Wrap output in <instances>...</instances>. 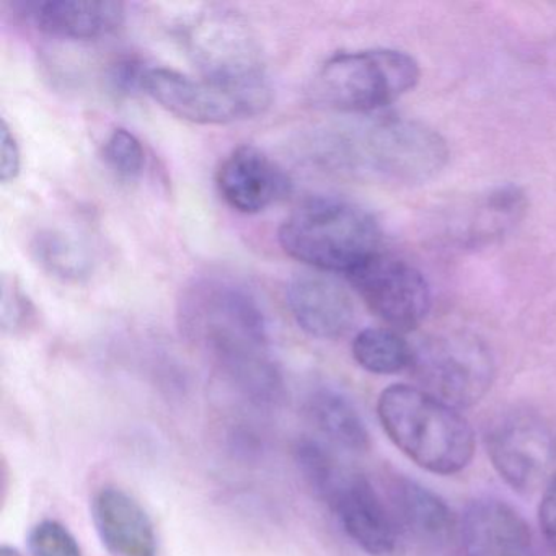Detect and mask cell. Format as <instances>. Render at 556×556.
Here are the masks:
<instances>
[{
    "mask_svg": "<svg viewBox=\"0 0 556 556\" xmlns=\"http://www.w3.org/2000/svg\"><path fill=\"white\" fill-rule=\"evenodd\" d=\"M178 315L188 340L253 405L281 402L285 383L269 354L265 314L245 286L226 278L198 279L185 289Z\"/></svg>",
    "mask_w": 556,
    "mask_h": 556,
    "instance_id": "6da1fadb",
    "label": "cell"
},
{
    "mask_svg": "<svg viewBox=\"0 0 556 556\" xmlns=\"http://www.w3.org/2000/svg\"><path fill=\"white\" fill-rule=\"evenodd\" d=\"M377 415L390 441L432 473H458L473 458L475 435L467 419L419 387H387Z\"/></svg>",
    "mask_w": 556,
    "mask_h": 556,
    "instance_id": "7a4b0ae2",
    "label": "cell"
},
{
    "mask_svg": "<svg viewBox=\"0 0 556 556\" xmlns=\"http://www.w3.org/2000/svg\"><path fill=\"white\" fill-rule=\"evenodd\" d=\"M282 250L298 262L350 276L380 253L382 230L372 214L340 198H312L279 227Z\"/></svg>",
    "mask_w": 556,
    "mask_h": 556,
    "instance_id": "3957f363",
    "label": "cell"
},
{
    "mask_svg": "<svg viewBox=\"0 0 556 556\" xmlns=\"http://www.w3.org/2000/svg\"><path fill=\"white\" fill-rule=\"evenodd\" d=\"M333 149V161L350 174L395 185L428 181L448 159L442 136L409 119H377L354 126Z\"/></svg>",
    "mask_w": 556,
    "mask_h": 556,
    "instance_id": "277c9868",
    "label": "cell"
},
{
    "mask_svg": "<svg viewBox=\"0 0 556 556\" xmlns=\"http://www.w3.org/2000/svg\"><path fill=\"white\" fill-rule=\"evenodd\" d=\"M419 66L393 50L354 51L330 58L315 77V99L343 113H372L415 89Z\"/></svg>",
    "mask_w": 556,
    "mask_h": 556,
    "instance_id": "5b68a950",
    "label": "cell"
},
{
    "mask_svg": "<svg viewBox=\"0 0 556 556\" xmlns=\"http://www.w3.org/2000/svg\"><path fill=\"white\" fill-rule=\"evenodd\" d=\"M162 109L198 125H226L252 118L268 109L271 87H237L217 80L194 79L165 67H146L141 84Z\"/></svg>",
    "mask_w": 556,
    "mask_h": 556,
    "instance_id": "8992f818",
    "label": "cell"
},
{
    "mask_svg": "<svg viewBox=\"0 0 556 556\" xmlns=\"http://www.w3.org/2000/svg\"><path fill=\"white\" fill-rule=\"evenodd\" d=\"M181 37L206 79L237 87L269 84L256 41L232 12L206 9L181 27Z\"/></svg>",
    "mask_w": 556,
    "mask_h": 556,
    "instance_id": "52a82bcc",
    "label": "cell"
},
{
    "mask_svg": "<svg viewBox=\"0 0 556 556\" xmlns=\"http://www.w3.org/2000/svg\"><path fill=\"white\" fill-rule=\"evenodd\" d=\"M419 389L460 409L480 402L493 383V359L468 337H438L413 350L412 367Z\"/></svg>",
    "mask_w": 556,
    "mask_h": 556,
    "instance_id": "ba28073f",
    "label": "cell"
},
{
    "mask_svg": "<svg viewBox=\"0 0 556 556\" xmlns=\"http://www.w3.org/2000/svg\"><path fill=\"white\" fill-rule=\"evenodd\" d=\"M491 464L517 493H532L553 477L556 434L533 412L516 409L500 416L486 434Z\"/></svg>",
    "mask_w": 556,
    "mask_h": 556,
    "instance_id": "9c48e42d",
    "label": "cell"
},
{
    "mask_svg": "<svg viewBox=\"0 0 556 556\" xmlns=\"http://www.w3.org/2000/svg\"><path fill=\"white\" fill-rule=\"evenodd\" d=\"M348 279L367 307L396 330H413L431 311L428 281L403 260L377 253Z\"/></svg>",
    "mask_w": 556,
    "mask_h": 556,
    "instance_id": "30bf717a",
    "label": "cell"
},
{
    "mask_svg": "<svg viewBox=\"0 0 556 556\" xmlns=\"http://www.w3.org/2000/svg\"><path fill=\"white\" fill-rule=\"evenodd\" d=\"M351 540L369 556H399L402 532L389 503L366 477L344 471L327 501Z\"/></svg>",
    "mask_w": 556,
    "mask_h": 556,
    "instance_id": "8fae6325",
    "label": "cell"
},
{
    "mask_svg": "<svg viewBox=\"0 0 556 556\" xmlns=\"http://www.w3.org/2000/svg\"><path fill=\"white\" fill-rule=\"evenodd\" d=\"M286 302L295 324L318 340H337L353 327L356 318L350 292L325 275L294 276L286 288Z\"/></svg>",
    "mask_w": 556,
    "mask_h": 556,
    "instance_id": "7c38bea8",
    "label": "cell"
},
{
    "mask_svg": "<svg viewBox=\"0 0 556 556\" xmlns=\"http://www.w3.org/2000/svg\"><path fill=\"white\" fill-rule=\"evenodd\" d=\"M220 197L232 210L258 214L289 193L291 181L260 149H236L217 172Z\"/></svg>",
    "mask_w": 556,
    "mask_h": 556,
    "instance_id": "4fadbf2b",
    "label": "cell"
},
{
    "mask_svg": "<svg viewBox=\"0 0 556 556\" xmlns=\"http://www.w3.org/2000/svg\"><path fill=\"white\" fill-rule=\"evenodd\" d=\"M458 532L465 556H535L530 527L504 501L484 497L468 504Z\"/></svg>",
    "mask_w": 556,
    "mask_h": 556,
    "instance_id": "5bb4252c",
    "label": "cell"
},
{
    "mask_svg": "<svg viewBox=\"0 0 556 556\" xmlns=\"http://www.w3.org/2000/svg\"><path fill=\"white\" fill-rule=\"evenodd\" d=\"M93 520L103 545L115 556H157L154 523L138 500L118 486L93 497Z\"/></svg>",
    "mask_w": 556,
    "mask_h": 556,
    "instance_id": "9a60e30c",
    "label": "cell"
},
{
    "mask_svg": "<svg viewBox=\"0 0 556 556\" xmlns=\"http://www.w3.org/2000/svg\"><path fill=\"white\" fill-rule=\"evenodd\" d=\"M24 8L37 28L66 40H97L125 22V5L115 0H40Z\"/></svg>",
    "mask_w": 556,
    "mask_h": 556,
    "instance_id": "2e32d148",
    "label": "cell"
},
{
    "mask_svg": "<svg viewBox=\"0 0 556 556\" xmlns=\"http://www.w3.org/2000/svg\"><path fill=\"white\" fill-rule=\"evenodd\" d=\"M389 506L403 539L409 536L422 545H444L454 533L455 517L444 500L428 488L405 477L389 483Z\"/></svg>",
    "mask_w": 556,
    "mask_h": 556,
    "instance_id": "e0dca14e",
    "label": "cell"
},
{
    "mask_svg": "<svg viewBox=\"0 0 556 556\" xmlns=\"http://www.w3.org/2000/svg\"><path fill=\"white\" fill-rule=\"evenodd\" d=\"M308 415L328 441L350 452H366L370 435L366 422L348 396L333 389H318L308 399Z\"/></svg>",
    "mask_w": 556,
    "mask_h": 556,
    "instance_id": "ac0fdd59",
    "label": "cell"
},
{
    "mask_svg": "<svg viewBox=\"0 0 556 556\" xmlns=\"http://www.w3.org/2000/svg\"><path fill=\"white\" fill-rule=\"evenodd\" d=\"M353 357L364 370L392 376L409 369L413 348L390 328H366L353 341Z\"/></svg>",
    "mask_w": 556,
    "mask_h": 556,
    "instance_id": "d6986e66",
    "label": "cell"
},
{
    "mask_svg": "<svg viewBox=\"0 0 556 556\" xmlns=\"http://www.w3.org/2000/svg\"><path fill=\"white\" fill-rule=\"evenodd\" d=\"M38 265L64 281H83L92 271V260L86 247L61 230H41L31 242Z\"/></svg>",
    "mask_w": 556,
    "mask_h": 556,
    "instance_id": "ffe728a7",
    "label": "cell"
},
{
    "mask_svg": "<svg viewBox=\"0 0 556 556\" xmlns=\"http://www.w3.org/2000/svg\"><path fill=\"white\" fill-rule=\"evenodd\" d=\"M295 464L315 496L327 503L344 475L337 458L320 442L301 439L294 447Z\"/></svg>",
    "mask_w": 556,
    "mask_h": 556,
    "instance_id": "44dd1931",
    "label": "cell"
},
{
    "mask_svg": "<svg viewBox=\"0 0 556 556\" xmlns=\"http://www.w3.org/2000/svg\"><path fill=\"white\" fill-rule=\"evenodd\" d=\"M106 165L123 178H136L146 165L144 148L141 141L125 128L113 129L103 146Z\"/></svg>",
    "mask_w": 556,
    "mask_h": 556,
    "instance_id": "7402d4cb",
    "label": "cell"
},
{
    "mask_svg": "<svg viewBox=\"0 0 556 556\" xmlns=\"http://www.w3.org/2000/svg\"><path fill=\"white\" fill-rule=\"evenodd\" d=\"M34 556H83L76 536L56 520H43L30 533Z\"/></svg>",
    "mask_w": 556,
    "mask_h": 556,
    "instance_id": "603a6c76",
    "label": "cell"
},
{
    "mask_svg": "<svg viewBox=\"0 0 556 556\" xmlns=\"http://www.w3.org/2000/svg\"><path fill=\"white\" fill-rule=\"evenodd\" d=\"M31 317V304L21 288L4 279L2 289V327L5 331H18L28 325Z\"/></svg>",
    "mask_w": 556,
    "mask_h": 556,
    "instance_id": "cb8c5ba5",
    "label": "cell"
},
{
    "mask_svg": "<svg viewBox=\"0 0 556 556\" xmlns=\"http://www.w3.org/2000/svg\"><path fill=\"white\" fill-rule=\"evenodd\" d=\"M2 144H0V180L2 184L14 181L21 174V149L14 132L9 128L8 122H2Z\"/></svg>",
    "mask_w": 556,
    "mask_h": 556,
    "instance_id": "d4e9b609",
    "label": "cell"
},
{
    "mask_svg": "<svg viewBox=\"0 0 556 556\" xmlns=\"http://www.w3.org/2000/svg\"><path fill=\"white\" fill-rule=\"evenodd\" d=\"M540 527L546 543L556 555V471L546 483L539 509Z\"/></svg>",
    "mask_w": 556,
    "mask_h": 556,
    "instance_id": "484cf974",
    "label": "cell"
},
{
    "mask_svg": "<svg viewBox=\"0 0 556 556\" xmlns=\"http://www.w3.org/2000/svg\"><path fill=\"white\" fill-rule=\"evenodd\" d=\"M0 556H22L17 549L12 548V546L4 545L0 548Z\"/></svg>",
    "mask_w": 556,
    "mask_h": 556,
    "instance_id": "4316f807",
    "label": "cell"
}]
</instances>
